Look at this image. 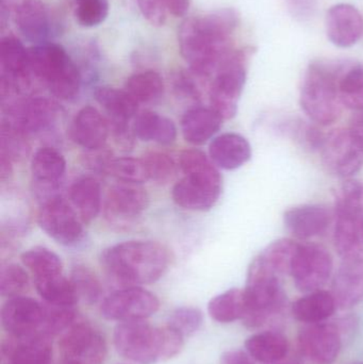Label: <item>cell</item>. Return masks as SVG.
<instances>
[{
  "label": "cell",
  "mask_w": 363,
  "mask_h": 364,
  "mask_svg": "<svg viewBox=\"0 0 363 364\" xmlns=\"http://www.w3.org/2000/svg\"><path fill=\"white\" fill-rule=\"evenodd\" d=\"M238 23V14L232 9L190 17L181 23L179 48L194 74L207 77L219 68L227 55L228 40Z\"/></svg>",
  "instance_id": "1"
},
{
  "label": "cell",
  "mask_w": 363,
  "mask_h": 364,
  "mask_svg": "<svg viewBox=\"0 0 363 364\" xmlns=\"http://www.w3.org/2000/svg\"><path fill=\"white\" fill-rule=\"evenodd\" d=\"M168 261L166 248L151 241L124 242L102 254V264L107 273L128 287L157 282L168 269Z\"/></svg>",
  "instance_id": "2"
},
{
  "label": "cell",
  "mask_w": 363,
  "mask_h": 364,
  "mask_svg": "<svg viewBox=\"0 0 363 364\" xmlns=\"http://www.w3.org/2000/svg\"><path fill=\"white\" fill-rule=\"evenodd\" d=\"M247 311L242 322L247 328L259 329L283 316L287 295L281 275L258 255L247 271L244 288Z\"/></svg>",
  "instance_id": "3"
},
{
  "label": "cell",
  "mask_w": 363,
  "mask_h": 364,
  "mask_svg": "<svg viewBox=\"0 0 363 364\" xmlns=\"http://www.w3.org/2000/svg\"><path fill=\"white\" fill-rule=\"evenodd\" d=\"M347 61H315L309 65L300 87V102L311 121L327 126L340 117L342 104L338 80Z\"/></svg>",
  "instance_id": "4"
},
{
  "label": "cell",
  "mask_w": 363,
  "mask_h": 364,
  "mask_svg": "<svg viewBox=\"0 0 363 364\" xmlns=\"http://www.w3.org/2000/svg\"><path fill=\"white\" fill-rule=\"evenodd\" d=\"M28 55L31 74L43 81L55 97L70 100L78 95L80 74L61 45L38 44L28 48Z\"/></svg>",
  "instance_id": "5"
},
{
  "label": "cell",
  "mask_w": 363,
  "mask_h": 364,
  "mask_svg": "<svg viewBox=\"0 0 363 364\" xmlns=\"http://www.w3.org/2000/svg\"><path fill=\"white\" fill-rule=\"evenodd\" d=\"M114 346L124 358L140 364L166 360L163 327H155L146 321L119 323L115 327Z\"/></svg>",
  "instance_id": "6"
},
{
  "label": "cell",
  "mask_w": 363,
  "mask_h": 364,
  "mask_svg": "<svg viewBox=\"0 0 363 364\" xmlns=\"http://www.w3.org/2000/svg\"><path fill=\"white\" fill-rule=\"evenodd\" d=\"M247 60L249 53L245 50L228 53L217 68L209 98L211 108L223 119L236 117L239 100L246 82Z\"/></svg>",
  "instance_id": "7"
},
{
  "label": "cell",
  "mask_w": 363,
  "mask_h": 364,
  "mask_svg": "<svg viewBox=\"0 0 363 364\" xmlns=\"http://www.w3.org/2000/svg\"><path fill=\"white\" fill-rule=\"evenodd\" d=\"M334 271L330 252L318 244H300L292 263L290 276L303 293L321 290Z\"/></svg>",
  "instance_id": "8"
},
{
  "label": "cell",
  "mask_w": 363,
  "mask_h": 364,
  "mask_svg": "<svg viewBox=\"0 0 363 364\" xmlns=\"http://www.w3.org/2000/svg\"><path fill=\"white\" fill-rule=\"evenodd\" d=\"M61 363L102 364L107 356L104 336L90 324L75 321L61 335Z\"/></svg>",
  "instance_id": "9"
},
{
  "label": "cell",
  "mask_w": 363,
  "mask_h": 364,
  "mask_svg": "<svg viewBox=\"0 0 363 364\" xmlns=\"http://www.w3.org/2000/svg\"><path fill=\"white\" fill-rule=\"evenodd\" d=\"M159 307V299L153 293L140 287H126L104 299L100 312L106 320L131 322L146 320Z\"/></svg>",
  "instance_id": "10"
},
{
  "label": "cell",
  "mask_w": 363,
  "mask_h": 364,
  "mask_svg": "<svg viewBox=\"0 0 363 364\" xmlns=\"http://www.w3.org/2000/svg\"><path fill=\"white\" fill-rule=\"evenodd\" d=\"M320 149L324 166L335 176L349 178L363 166V149L349 128L335 129L326 134Z\"/></svg>",
  "instance_id": "11"
},
{
  "label": "cell",
  "mask_w": 363,
  "mask_h": 364,
  "mask_svg": "<svg viewBox=\"0 0 363 364\" xmlns=\"http://www.w3.org/2000/svg\"><path fill=\"white\" fill-rule=\"evenodd\" d=\"M343 338L336 322L305 325L298 333L302 354L315 364H332L342 350Z\"/></svg>",
  "instance_id": "12"
},
{
  "label": "cell",
  "mask_w": 363,
  "mask_h": 364,
  "mask_svg": "<svg viewBox=\"0 0 363 364\" xmlns=\"http://www.w3.org/2000/svg\"><path fill=\"white\" fill-rule=\"evenodd\" d=\"M223 179L219 171L202 175H185L172 190L173 200L183 209L208 211L219 200Z\"/></svg>",
  "instance_id": "13"
},
{
  "label": "cell",
  "mask_w": 363,
  "mask_h": 364,
  "mask_svg": "<svg viewBox=\"0 0 363 364\" xmlns=\"http://www.w3.org/2000/svg\"><path fill=\"white\" fill-rule=\"evenodd\" d=\"M45 305L36 299L26 296L13 297L9 299L2 307V326L11 337L45 336Z\"/></svg>",
  "instance_id": "14"
},
{
  "label": "cell",
  "mask_w": 363,
  "mask_h": 364,
  "mask_svg": "<svg viewBox=\"0 0 363 364\" xmlns=\"http://www.w3.org/2000/svg\"><path fill=\"white\" fill-rule=\"evenodd\" d=\"M81 218L61 197H51L38 212L40 228L58 243L74 245L83 235Z\"/></svg>",
  "instance_id": "15"
},
{
  "label": "cell",
  "mask_w": 363,
  "mask_h": 364,
  "mask_svg": "<svg viewBox=\"0 0 363 364\" xmlns=\"http://www.w3.org/2000/svg\"><path fill=\"white\" fill-rule=\"evenodd\" d=\"M58 111L59 107L49 98H30L11 107L4 123L28 136L48 128L57 119Z\"/></svg>",
  "instance_id": "16"
},
{
  "label": "cell",
  "mask_w": 363,
  "mask_h": 364,
  "mask_svg": "<svg viewBox=\"0 0 363 364\" xmlns=\"http://www.w3.org/2000/svg\"><path fill=\"white\" fill-rule=\"evenodd\" d=\"M15 23L28 40L49 43L57 33V23L48 6L40 0H23L15 6Z\"/></svg>",
  "instance_id": "17"
},
{
  "label": "cell",
  "mask_w": 363,
  "mask_h": 364,
  "mask_svg": "<svg viewBox=\"0 0 363 364\" xmlns=\"http://www.w3.org/2000/svg\"><path fill=\"white\" fill-rule=\"evenodd\" d=\"M148 201L144 188L121 182L109 190L104 211L110 222L126 224L140 216L148 207Z\"/></svg>",
  "instance_id": "18"
},
{
  "label": "cell",
  "mask_w": 363,
  "mask_h": 364,
  "mask_svg": "<svg viewBox=\"0 0 363 364\" xmlns=\"http://www.w3.org/2000/svg\"><path fill=\"white\" fill-rule=\"evenodd\" d=\"M0 65L2 96L29 81L31 70L28 49L15 36H6L2 38L0 43Z\"/></svg>",
  "instance_id": "19"
},
{
  "label": "cell",
  "mask_w": 363,
  "mask_h": 364,
  "mask_svg": "<svg viewBox=\"0 0 363 364\" xmlns=\"http://www.w3.org/2000/svg\"><path fill=\"white\" fill-rule=\"evenodd\" d=\"M326 31L330 42L336 46H353L363 36L362 14L352 4H336L326 14Z\"/></svg>",
  "instance_id": "20"
},
{
  "label": "cell",
  "mask_w": 363,
  "mask_h": 364,
  "mask_svg": "<svg viewBox=\"0 0 363 364\" xmlns=\"http://www.w3.org/2000/svg\"><path fill=\"white\" fill-rule=\"evenodd\" d=\"M332 222L330 210L322 205H300L283 213V224L298 240H309L323 235Z\"/></svg>",
  "instance_id": "21"
},
{
  "label": "cell",
  "mask_w": 363,
  "mask_h": 364,
  "mask_svg": "<svg viewBox=\"0 0 363 364\" xmlns=\"http://www.w3.org/2000/svg\"><path fill=\"white\" fill-rule=\"evenodd\" d=\"M108 121L102 113L94 108L87 106L81 109L70 127V136L72 141L87 151H96L104 147L109 136Z\"/></svg>",
  "instance_id": "22"
},
{
  "label": "cell",
  "mask_w": 363,
  "mask_h": 364,
  "mask_svg": "<svg viewBox=\"0 0 363 364\" xmlns=\"http://www.w3.org/2000/svg\"><path fill=\"white\" fill-rule=\"evenodd\" d=\"M339 309L349 310L363 301V261H343L332 284Z\"/></svg>",
  "instance_id": "23"
},
{
  "label": "cell",
  "mask_w": 363,
  "mask_h": 364,
  "mask_svg": "<svg viewBox=\"0 0 363 364\" xmlns=\"http://www.w3.org/2000/svg\"><path fill=\"white\" fill-rule=\"evenodd\" d=\"M2 355L10 364H51L53 346L45 336L11 337L2 344Z\"/></svg>",
  "instance_id": "24"
},
{
  "label": "cell",
  "mask_w": 363,
  "mask_h": 364,
  "mask_svg": "<svg viewBox=\"0 0 363 364\" xmlns=\"http://www.w3.org/2000/svg\"><path fill=\"white\" fill-rule=\"evenodd\" d=\"M209 154L217 168L234 171L249 161L251 147L244 136L229 132L217 136L211 142Z\"/></svg>",
  "instance_id": "25"
},
{
  "label": "cell",
  "mask_w": 363,
  "mask_h": 364,
  "mask_svg": "<svg viewBox=\"0 0 363 364\" xmlns=\"http://www.w3.org/2000/svg\"><path fill=\"white\" fill-rule=\"evenodd\" d=\"M223 121V117L211 107L190 109L181 119L183 138L193 145L205 144L221 129Z\"/></svg>",
  "instance_id": "26"
},
{
  "label": "cell",
  "mask_w": 363,
  "mask_h": 364,
  "mask_svg": "<svg viewBox=\"0 0 363 364\" xmlns=\"http://www.w3.org/2000/svg\"><path fill=\"white\" fill-rule=\"evenodd\" d=\"M337 309L336 299L332 292L325 290L305 293L304 296L296 299L291 306V314L298 322L305 325L326 322Z\"/></svg>",
  "instance_id": "27"
},
{
  "label": "cell",
  "mask_w": 363,
  "mask_h": 364,
  "mask_svg": "<svg viewBox=\"0 0 363 364\" xmlns=\"http://www.w3.org/2000/svg\"><path fill=\"white\" fill-rule=\"evenodd\" d=\"M336 215L334 244L343 261H363V220Z\"/></svg>",
  "instance_id": "28"
},
{
  "label": "cell",
  "mask_w": 363,
  "mask_h": 364,
  "mask_svg": "<svg viewBox=\"0 0 363 364\" xmlns=\"http://www.w3.org/2000/svg\"><path fill=\"white\" fill-rule=\"evenodd\" d=\"M245 348L254 360L271 364L283 361L287 357L290 344L281 331H264L251 336L245 342Z\"/></svg>",
  "instance_id": "29"
},
{
  "label": "cell",
  "mask_w": 363,
  "mask_h": 364,
  "mask_svg": "<svg viewBox=\"0 0 363 364\" xmlns=\"http://www.w3.org/2000/svg\"><path fill=\"white\" fill-rule=\"evenodd\" d=\"M134 134L140 140L166 145L174 142L177 128L168 117L153 111H146L138 115L134 121Z\"/></svg>",
  "instance_id": "30"
},
{
  "label": "cell",
  "mask_w": 363,
  "mask_h": 364,
  "mask_svg": "<svg viewBox=\"0 0 363 364\" xmlns=\"http://www.w3.org/2000/svg\"><path fill=\"white\" fill-rule=\"evenodd\" d=\"M70 200L83 223L95 220L102 208V188L93 177H82L72 183Z\"/></svg>",
  "instance_id": "31"
},
{
  "label": "cell",
  "mask_w": 363,
  "mask_h": 364,
  "mask_svg": "<svg viewBox=\"0 0 363 364\" xmlns=\"http://www.w3.org/2000/svg\"><path fill=\"white\" fill-rule=\"evenodd\" d=\"M66 171V161L62 154L51 147L36 151L31 161L33 181L44 188H53L61 181Z\"/></svg>",
  "instance_id": "32"
},
{
  "label": "cell",
  "mask_w": 363,
  "mask_h": 364,
  "mask_svg": "<svg viewBox=\"0 0 363 364\" xmlns=\"http://www.w3.org/2000/svg\"><path fill=\"white\" fill-rule=\"evenodd\" d=\"M94 97L110 115L111 122L127 123L138 112L139 102L126 90L100 87L94 92Z\"/></svg>",
  "instance_id": "33"
},
{
  "label": "cell",
  "mask_w": 363,
  "mask_h": 364,
  "mask_svg": "<svg viewBox=\"0 0 363 364\" xmlns=\"http://www.w3.org/2000/svg\"><path fill=\"white\" fill-rule=\"evenodd\" d=\"M38 295L49 305L74 307L79 297L72 280L64 277L63 274L34 278Z\"/></svg>",
  "instance_id": "34"
},
{
  "label": "cell",
  "mask_w": 363,
  "mask_h": 364,
  "mask_svg": "<svg viewBox=\"0 0 363 364\" xmlns=\"http://www.w3.org/2000/svg\"><path fill=\"white\" fill-rule=\"evenodd\" d=\"M247 311L244 289H230L211 299L208 312L215 322L229 324L242 321Z\"/></svg>",
  "instance_id": "35"
},
{
  "label": "cell",
  "mask_w": 363,
  "mask_h": 364,
  "mask_svg": "<svg viewBox=\"0 0 363 364\" xmlns=\"http://www.w3.org/2000/svg\"><path fill=\"white\" fill-rule=\"evenodd\" d=\"M341 104L354 111L363 110V65L347 61L338 80Z\"/></svg>",
  "instance_id": "36"
},
{
  "label": "cell",
  "mask_w": 363,
  "mask_h": 364,
  "mask_svg": "<svg viewBox=\"0 0 363 364\" xmlns=\"http://www.w3.org/2000/svg\"><path fill=\"white\" fill-rule=\"evenodd\" d=\"M125 90L139 104H148L163 95V79L153 70L138 73L126 81Z\"/></svg>",
  "instance_id": "37"
},
{
  "label": "cell",
  "mask_w": 363,
  "mask_h": 364,
  "mask_svg": "<svg viewBox=\"0 0 363 364\" xmlns=\"http://www.w3.org/2000/svg\"><path fill=\"white\" fill-rule=\"evenodd\" d=\"M335 214L363 220V182L347 179L336 193Z\"/></svg>",
  "instance_id": "38"
},
{
  "label": "cell",
  "mask_w": 363,
  "mask_h": 364,
  "mask_svg": "<svg viewBox=\"0 0 363 364\" xmlns=\"http://www.w3.org/2000/svg\"><path fill=\"white\" fill-rule=\"evenodd\" d=\"M23 265L31 272L33 278L62 274L63 265L57 254L45 247H34L21 255Z\"/></svg>",
  "instance_id": "39"
},
{
  "label": "cell",
  "mask_w": 363,
  "mask_h": 364,
  "mask_svg": "<svg viewBox=\"0 0 363 364\" xmlns=\"http://www.w3.org/2000/svg\"><path fill=\"white\" fill-rule=\"evenodd\" d=\"M300 243L290 239H281L271 243L260 257L281 276L290 275L294 257L298 252Z\"/></svg>",
  "instance_id": "40"
},
{
  "label": "cell",
  "mask_w": 363,
  "mask_h": 364,
  "mask_svg": "<svg viewBox=\"0 0 363 364\" xmlns=\"http://www.w3.org/2000/svg\"><path fill=\"white\" fill-rule=\"evenodd\" d=\"M107 173L127 183L139 184L148 181L144 161L136 158L123 157L111 160Z\"/></svg>",
  "instance_id": "41"
},
{
  "label": "cell",
  "mask_w": 363,
  "mask_h": 364,
  "mask_svg": "<svg viewBox=\"0 0 363 364\" xmlns=\"http://www.w3.org/2000/svg\"><path fill=\"white\" fill-rule=\"evenodd\" d=\"M29 289V276L19 265L11 263L4 265L0 272V293L1 296L13 299L23 296Z\"/></svg>",
  "instance_id": "42"
},
{
  "label": "cell",
  "mask_w": 363,
  "mask_h": 364,
  "mask_svg": "<svg viewBox=\"0 0 363 364\" xmlns=\"http://www.w3.org/2000/svg\"><path fill=\"white\" fill-rule=\"evenodd\" d=\"M79 299L85 303L95 304L102 295V286L95 274L87 267L78 265L74 267L70 277Z\"/></svg>",
  "instance_id": "43"
},
{
  "label": "cell",
  "mask_w": 363,
  "mask_h": 364,
  "mask_svg": "<svg viewBox=\"0 0 363 364\" xmlns=\"http://www.w3.org/2000/svg\"><path fill=\"white\" fill-rule=\"evenodd\" d=\"M109 10L108 0H75V16L83 27H96L104 23Z\"/></svg>",
  "instance_id": "44"
},
{
  "label": "cell",
  "mask_w": 363,
  "mask_h": 364,
  "mask_svg": "<svg viewBox=\"0 0 363 364\" xmlns=\"http://www.w3.org/2000/svg\"><path fill=\"white\" fill-rule=\"evenodd\" d=\"M204 323L202 311L194 307H180L172 312L168 326L178 331L183 337H190L200 331Z\"/></svg>",
  "instance_id": "45"
},
{
  "label": "cell",
  "mask_w": 363,
  "mask_h": 364,
  "mask_svg": "<svg viewBox=\"0 0 363 364\" xmlns=\"http://www.w3.org/2000/svg\"><path fill=\"white\" fill-rule=\"evenodd\" d=\"M145 166H146L148 179L166 183L172 181L176 173V164L174 160L164 153H149L143 158Z\"/></svg>",
  "instance_id": "46"
},
{
  "label": "cell",
  "mask_w": 363,
  "mask_h": 364,
  "mask_svg": "<svg viewBox=\"0 0 363 364\" xmlns=\"http://www.w3.org/2000/svg\"><path fill=\"white\" fill-rule=\"evenodd\" d=\"M143 16L153 26H163L168 10L163 0H138Z\"/></svg>",
  "instance_id": "47"
},
{
  "label": "cell",
  "mask_w": 363,
  "mask_h": 364,
  "mask_svg": "<svg viewBox=\"0 0 363 364\" xmlns=\"http://www.w3.org/2000/svg\"><path fill=\"white\" fill-rule=\"evenodd\" d=\"M290 13L298 21H306L315 14V0H287Z\"/></svg>",
  "instance_id": "48"
},
{
  "label": "cell",
  "mask_w": 363,
  "mask_h": 364,
  "mask_svg": "<svg viewBox=\"0 0 363 364\" xmlns=\"http://www.w3.org/2000/svg\"><path fill=\"white\" fill-rule=\"evenodd\" d=\"M175 87L177 91L183 95L188 96V97L196 98L200 97V92H198L197 87L193 82L191 78L185 74L177 75L175 79Z\"/></svg>",
  "instance_id": "49"
},
{
  "label": "cell",
  "mask_w": 363,
  "mask_h": 364,
  "mask_svg": "<svg viewBox=\"0 0 363 364\" xmlns=\"http://www.w3.org/2000/svg\"><path fill=\"white\" fill-rule=\"evenodd\" d=\"M253 360L249 353L241 350H228L222 356V364H254Z\"/></svg>",
  "instance_id": "50"
},
{
  "label": "cell",
  "mask_w": 363,
  "mask_h": 364,
  "mask_svg": "<svg viewBox=\"0 0 363 364\" xmlns=\"http://www.w3.org/2000/svg\"><path fill=\"white\" fill-rule=\"evenodd\" d=\"M347 128H349L350 132L355 139L356 142L363 149V110L356 111Z\"/></svg>",
  "instance_id": "51"
},
{
  "label": "cell",
  "mask_w": 363,
  "mask_h": 364,
  "mask_svg": "<svg viewBox=\"0 0 363 364\" xmlns=\"http://www.w3.org/2000/svg\"><path fill=\"white\" fill-rule=\"evenodd\" d=\"M168 13L176 17L185 16L190 8V0H163Z\"/></svg>",
  "instance_id": "52"
},
{
  "label": "cell",
  "mask_w": 363,
  "mask_h": 364,
  "mask_svg": "<svg viewBox=\"0 0 363 364\" xmlns=\"http://www.w3.org/2000/svg\"><path fill=\"white\" fill-rule=\"evenodd\" d=\"M0 173H1V181L8 178L12 174V159L4 154H0Z\"/></svg>",
  "instance_id": "53"
},
{
  "label": "cell",
  "mask_w": 363,
  "mask_h": 364,
  "mask_svg": "<svg viewBox=\"0 0 363 364\" xmlns=\"http://www.w3.org/2000/svg\"><path fill=\"white\" fill-rule=\"evenodd\" d=\"M11 0H1V9L2 10L8 11L9 6H10Z\"/></svg>",
  "instance_id": "54"
},
{
  "label": "cell",
  "mask_w": 363,
  "mask_h": 364,
  "mask_svg": "<svg viewBox=\"0 0 363 364\" xmlns=\"http://www.w3.org/2000/svg\"><path fill=\"white\" fill-rule=\"evenodd\" d=\"M271 364H298V363H283V361H279V363H271Z\"/></svg>",
  "instance_id": "55"
},
{
  "label": "cell",
  "mask_w": 363,
  "mask_h": 364,
  "mask_svg": "<svg viewBox=\"0 0 363 364\" xmlns=\"http://www.w3.org/2000/svg\"><path fill=\"white\" fill-rule=\"evenodd\" d=\"M350 364H363L362 361H354V363H351Z\"/></svg>",
  "instance_id": "56"
},
{
  "label": "cell",
  "mask_w": 363,
  "mask_h": 364,
  "mask_svg": "<svg viewBox=\"0 0 363 364\" xmlns=\"http://www.w3.org/2000/svg\"><path fill=\"white\" fill-rule=\"evenodd\" d=\"M61 364H72V363H61Z\"/></svg>",
  "instance_id": "57"
}]
</instances>
